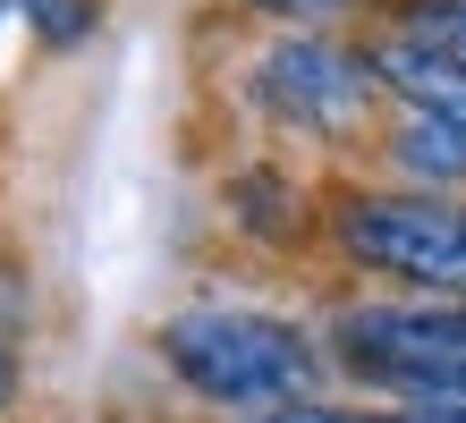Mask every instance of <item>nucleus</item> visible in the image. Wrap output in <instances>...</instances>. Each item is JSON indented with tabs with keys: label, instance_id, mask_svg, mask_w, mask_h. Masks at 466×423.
<instances>
[{
	"label": "nucleus",
	"instance_id": "nucleus-6",
	"mask_svg": "<svg viewBox=\"0 0 466 423\" xmlns=\"http://www.w3.org/2000/svg\"><path fill=\"white\" fill-rule=\"evenodd\" d=\"M407 35H416L424 51H441V60H458V68H466V0H424Z\"/></svg>",
	"mask_w": 466,
	"mask_h": 423
},
{
	"label": "nucleus",
	"instance_id": "nucleus-1",
	"mask_svg": "<svg viewBox=\"0 0 466 423\" xmlns=\"http://www.w3.org/2000/svg\"><path fill=\"white\" fill-rule=\"evenodd\" d=\"M161 356L170 373L212 407H297L314 389V338L297 322L271 314H238V305H204V314H178L161 330Z\"/></svg>",
	"mask_w": 466,
	"mask_h": 423
},
{
	"label": "nucleus",
	"instance_id": "nucleus-8",
	"mask_svg": "<svg viewBox=\"0 0 466 423\" xmlns=\"http://www.w3.org/2000/svg\"><path fill=\"white\" fill-rule=\"evenodd\" d=\"M255 423H416V415H348V407H314V398H297V407H271Z\"/></svg>",
	"mask_w": 466,
	"mask_h": 423
},
{
	"label": "nucleus",
	"instance_id": "nucleus-10",
	"mask_svg": "<svg viewBox=\"0 0 466 423\" xmlns=\"http://www.w3.org/2000/svg\"><path fill=\"white\" fill-rule=\"evenodd\" d=\"M416 423H466V407H416Z\"/></svg>",
	"mask_w": 466,
	"mask_h": 423
},
{
	"label": "nucleus",
	"instance_id": "nucleus-3",
	"mask_svg": "<svg viewBox=\"0 0 466 423\" xmlns=\"http://www.w3.org/2000/svg\"><path fill=\"white\" fill-rule=\"evenodd\" d=\"M339 356L356 373L424 398L432 381L466 373V305H356L339 314Z\"/></svg>",
	"mask_w": 466,
	"mask_h": 423
},
{
	"label": "nucleus",
	"instance_id": "nucleus-4",
	"mask_svg": "<svg viewBox=\"0 0 466 423\" xmlns=\"http://www.w3.org/2000/svg\"><path fill=\"white\" fill-rule=\"evenodd\" d=\"M255 85H263V102L280 110L289 127H306V136H348L373 110V60H348L339 43H314V35L280 43L255 68Z\"/></svg>",
	"mask_w": 466,
	"mask_h": 423
},
{
	"label": "nucleus",
	"instance_id": "nucleus-9",
	"mask_svg": "<svg viewBox=\"0 0 466 423\" xmlns=\"http://www.w3.org/2000/svg\"><path fill=\"white\" fill-rule=\"evenodd\" d=\"M246 9H263V17H297V25H314V17H339L348 0H246Z\"/></svg>",
	"mask_w": 466,
	"mask_h": 423
},
{
	"label": "nucleus",
	"instance_id": "nucleus-2",
	"mask_svg": "<svg viewBox=\"0 0 466 423\" xmlns=\"http://www.w3.org/2000/svg\"><path fill=\"white\" fill-rule=\"evenodd\" d=\"M339 246L381 279L441 288L466 305V204L458 195H348Z\"/></svg>",
	"mask_w": 466,
	"mask_h": 423
},
{
	"label": "nucleus",
	"instance_id": "nucleus-7",
	"mask_svg": "<svg viewBox=\"0 0 466 423\" xmlns=\"http://www.w3.org/2000/svg\"><path fill=\"white\" fill-rule=\"evenodd\" d=\"M25 17H35L43 43H86L94 35V0H17Z\"/></svg>",
	"mask_w": 466,
	"mask_h": 423
},
{
	"label": "nucleus",
	"instance_id": "nucleus-5",
	"mask_svg": "<svg viewBox=\"0 0 466 423\" xmlns=\"http://www.w3.org/2000/svg\"><path fill=\"white\" fill-rule=\"evenodd\" d=\"M373 76L390 85L407 110L466 127V68H458V60H441V51H424L416 35H390V43H381V51H373Z\"/></svg>",
	"mask_w": 466,
	"mask_h": 423
},
{
	"label": "nucleus",
	"instance_id": "nucleus-11",
	"mask_svg": "<svg viewBox=\"0 0 466 423\" xmlns=\"http://www.w3.org/2000/svg\"><path fill=\"white\" fill-rule=\"evenodd\" d=\"M0 398H9V356H0Z\"/></svg>",
	"mask_w": 466,
	"mask_h": 423
},
{
	"label": "nucleus",
	"instance_id": "nucleus-12",
	"mask_svg": "<svg viewBox=\"0 0 466 423\" xmlns=\"http://www.w3.org/2000/svg\"><path fill=\"white\" fill-rule=\"evenodd\" d=\"M0 17H9V0H0Z\"/></svg>",
	"mask_w": 466,
	"mask_h": 423
}]
</instances>
